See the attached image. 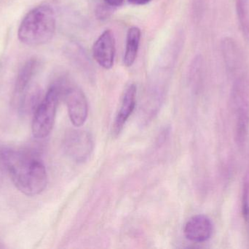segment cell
<instances>
[{
    "label": "cell",
    "instance_id": "1",
    "mask_svg": "<svg viewBox=\"0 0 249 249\" xmlns=\"http://www.w3.org/2000/svg\"><path fill=\"white\" fill-rule=\"evenodd\" d=\"M1 160L16 188L28 196L42 193L48 184L46 169L42 161L32 153L4 149Z\"/></svg>",
    "mask_w": 249,
    "mask_h": 249
},
{
    "label": "cell",
    "instance_id": "2",
    "mask_svg": "<svg viewBox=\"0 0 249 249\" xmlns=\"http://www.w3.org/2000/svg\"><path fill=\"white\" fill-rule=\"evenodd\" d=\"M55 31V16L52 7L42 4L31 10L19 26V40L29 46L43 45L51 40Z\"/></svg>",
    "mask_w": 249,
    "mask_h": 249
},
{
    "label": "cell",
    "instance_id": "3",
    "mask_svg": "<svg viewBox=\"0 0 249 249\" xmlns=\"http://www.w3.org/2000/svg\"><path fill=\"white\" fill-rule=\"evenodd\" d=\"M60 95L59 86H51L45 98L35 109L32 128L34 137L36 138H45L52 131Z\"/></svg>",
    "mask_w": 249,
    "mask_h": 249
},
{
    "label": "cell",
    "instance_id": "4",
    "mask_svg": "<svg viewBox=\"0 0 249 249\" xmlns=\"http://www.w3.org/2000/svg\"><path fill=\"white\" fill-rule=\"evenodd\" d=\"M66 153L76 162H83L90 156L93 149V141L89 132L71 130L64 140Z\"/></svg>",
    "mask_w": 249,
    "mask_h": 249
},
{
    "label": "cell",
    "instance_id": "5",
    "mask_svg": "<svg viewBox=\"0 0 249 249\" xmlns=\"http://www.w3.org/2000/svg\"><path fill=\"white\" fill-rule=\"evenodd\" d=\"M64 96L71 123L75 127H81L86 122L89 114L86 95L79 88L70 87L65 91Z\"/></svg>",
    "mask_w": 249,
    "mask_h": 249
},
{
    "label": "cell",
    "instance_id": "6",
    "mask_svg": "<svg viewBox=\"0 0 249 249\" xmlns=\"http://www.w3.org/2000/svg\"><path fill=\"white\" fill-rule=\"evenodd\" d=\"M115 53L116 42L115 35L110 29H107L99 37L93 45V58L101 67L109 70L113 67Z\"/></svg>",
    "mask_w": 249,
    "mask_h": 249
},
{
    "label": "cell",
    "instance_id": "7",
    "mask_svg": "<svg viewBox=\"0 0 249 249\" xmlns=\"http://www.w3.org/2000/svg\"><path fill=\"white\" fill-rule=\"evenodd\" d=\"M213 231V224L211 219L204 215H197L186 223L184 233L192 242L203 243L210 239Z\"/></svg>",
    "mask_w": 249,
    "mask_h": 249
},
{
    "label": "cell",
    "instance_id": "8",
    "mask_svg": "<svg viewBox=\"0 0 249 249\" xmlns=\"http://www.w3.org/2000/svg\"><path fill=\"white\" fill-rule=\"evenodd\" d=\"M136 92L137 89L135 84L127 86L124 91L121 101V108L115 118L112 129V133L115 136H118L121 133L126 121L134 111L136 104Z\"/></svg>",
    "mask_w": 249,
    "mask_h": 249
},
{
    "label": "cell",
    "instance_id": "9",
    "mask_svg": "<svg viewBox=\"0 0 249 249\" xmlns=\"http://www.w3.org/2000/svg\"><path fill=\"white\" fill-rule=\"evenodd\" d=\"M222 52L228 73L238 74L244 67V58L234 39L226 38L222 40Z\"/></svg>",
    "mask_w": 249,
    "mask_h": 249
},
{
    "label": "cell",
    "instance_id": "10",
    "mask_svg": "<svg viewBox=\"0 0 249 249\" xmlns=\"http://www.w3.org/2000/svg\"><path fill=\"white\" fill-rule=\"evenodd\" d=\"M140 29L136 26L130 28L126 37L125 51H124V62L126 67H131L134 64L139 51L141 40Z\"/></svg>",
    "mask_w": 249,
    "mask_h": 249
},
{
    "label": "cell",
    "instance_id": "11",
    "mask_svg": "<svg viewBox=\"0 0 249 249\" xmlns=\"http://www.w3.org/2000/svg\"><path fill=\"white\" fill-rule=\"evenodd\" d=\"M36 65H37V63H36V60L35 58H32L22 67L18 76L16 87H15V92H16V95H23V94L25 93L31 80L35 75Z\"/></svg>",
    "mask_w": 249,
    "mask_h": 249
},
{
    "label": "cell",
    "instance_id": "12",
    "mask_svg": "<svg viewBox=\"0 0 249 249\" xmlns=\"http://www.w3.org/2000/svg\"><path fill=\"white\" fill-rule=\"evenodd\" d=\"M237 15L245 39L249 41V4L248 0H236Z\"/></svg>",
    "mask_w": 249,
    "mask_h": 249
},
{
    "label": "cell",
    "instance_id": "13",
    "mask_svg": "<svg viewBox=\"0 0 249 249\" xmlns=\"http://www.w3.org/2000/svg\"><path fill=\"white\" fill-rule=\"evenodd\" d=\"M249 192L246 189L244 195V203H243V213H244V218L246 220L249 222Z\"/></svg>",
    "mask_w": 249,
    "mask_h": 249
},
{
    "label": "cell",
    "instance_id": "14",
    "mask_svg": "<svg viewBox=\"0 0 249 249\" xmlns=\"http://www.w3.org/2000/svg\"><path fill=\"white\" fill-rule=\"evenodd\" d=\"M104 1L111 7H120L124 4V0H104Z\"/></svg>",
    "mask_w": 249,
    "mask_h": 249
},
{
    "label": "cell",
    "instance_id": "15",
    "mask_svg": "<svg viewBox=\"0 0 249 249\" xmlns=\"http://www.w3.org/2000/svg\"><path fill=\"white\" fill-rule=\"evenodd\" d=\"M152 0H128L129 3L133 5H143L148 4Z\"/></svg>",
    "mask_w": 249,
    "mask_h": 249
}]
</instances>
